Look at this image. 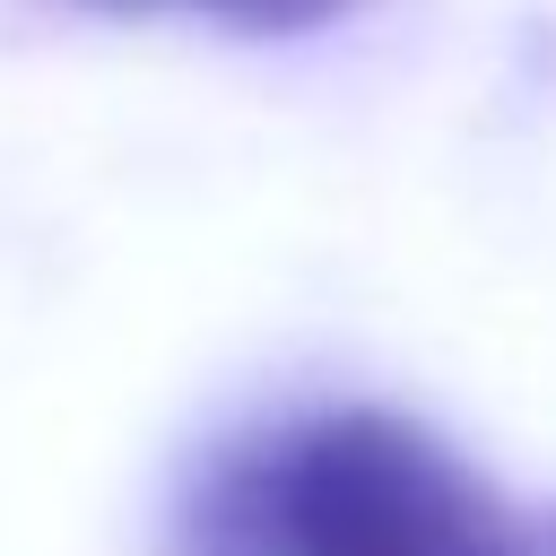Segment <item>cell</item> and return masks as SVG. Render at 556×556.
Masks as SVG:
<instances>
[{"label":"cell","instance_id":"6da1fadb","mask_svg":"<svg viewBox=\"0 0 556 556\" xmlns=\"http://www.w3.org/2000/svg\"><path fill=\"white\" fill-rule=\"evenodd\" d=\"M182 556H556V521L391 408H313L208 460Z\"/></svg>","mask_w":556,"mask_h":556},{"label":"cell","instance_id":"7a4b0ae2","mask_svg":"<svg viewBox=\"0 0 556 556\" xmlns=\"http://www.w3.org/2000/svg\"><path fill=\"white\" fill-rule=\"evenodd\" d=\"M87 9H113V17H148V9H200V17H226L243 35H304V26H330L365 0H87Z\"/></svg>","mask_w":556,"mask_h":556}]
</instances>
